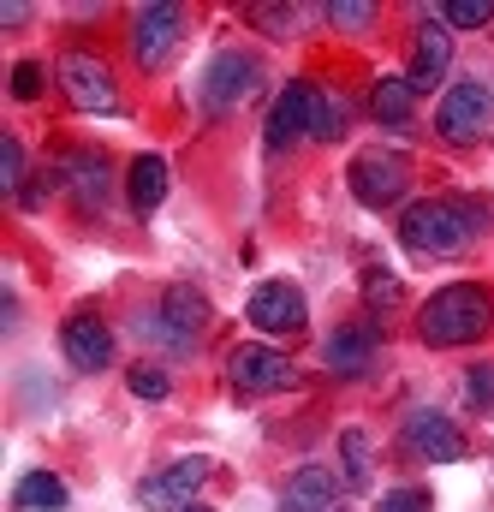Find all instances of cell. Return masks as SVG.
I'll return each instance as SVG.
<instances>
[{"label": "cell", "mask_w": 494, "mask_h": 512, "mask_svg": "<svg viewBox=\"0 0 494 512\" xmlns=\"http://www.w3.org/2000/svg\"><path fill=\"white\" fill-rule=\"evenodd\" d=\"M179 36H185V12H179V6H143V12L131 18V60H137L143 72H161V66L173 60Z\"/></svg>", "instance_id": "cell-7"}, {"label": "cell", "mask_w": 494, "mask_h": 512, "mask_svg": "<svg viewBox=\"0 0 494 512\" xmlns=\"http://www.w3.org/2000/svg\"><path fill=\"white\" fill-rule=\"evenodd\" d=\"M42 78H48V72H42L36 60H18V66H12V96H18V102H36V96H42Z\"/></svg>", "instance_id": "cell-32"}, {"label": "cell", "mask_w": 494, "mask_h": 512, "mask_svg": "<svg viewBox=\"0 0 494 512\" xmlns=\"http://www.w3.org/2000/svg\"><path fill=\"white\" fill-rule=\"evenodd\" d=\"M203 328H209V298L197 286H167L161 304L137 322V334L155 340V346H167V352H191L203 340Z\"/></svg>", "instance_id": "cell-3"}, {"label": "cell", "mask_w": 494, "mask_h": 512, "mask_svg": "<svg viewBox=\"0 0 494 512\" xmlns=\"http://www.w3.org/2000/svg\"><path fill=\"white\" fill-rule=\"evenodd\" d=\"M494 328V298L489 286H471V280H453L441 286L423 310H417V340L423 346H471Z\"/></svg>", "instance_id": "cell-2"}, {"label": "cell", "mask_w": 494, "mask_h": 512, "mask_svg": "<svg viewBox=\"0 0 494 512\" xmlns=\"http://www.w3.org/2000/svg\"><path fill=\"white\" fill-rule=\"evenodd\" d=\"M54 173H60V179L72 185V197H78V209H84V215L108 203V161H102V155L78 149V155H66V161H60Z\"/></svg>", "instance_id": "cell-17"}, {"label": "cell", "mask_w": 494, "mask_h": 512, "mask_svg": "<svg viewBox=\"0 0 494 512\" xmlns=\"http://www.w3.org/2000/svg\"><path fill=\"white\" fill-rule=\"evenodd\" d=\"M185 512H209V507H185Z\"/></svg>", "instance_id": "cell-33"}, {"label": "cell", "mask_w": 494, "mask_h": 512, "mask_svg": "<svg viewBox=\"0 0 494 512\" xmlns=\"http://www.w3.org/2000/svg\"><path fill=\"white\" fill-rule=\"evenodd\" d=\"M375 512H435V495H429V489H417V483H411V489H387Z\"/></svg>", "instance_id": "cell-28"}, {"label": "cell", "mask_w": 494, "mask_h": 512, "mask_svg": "<svg viewBox=\"0 0 494 512\" xmlns=\"http://www.w3.org/2000/svg\"><path fill=\"white\" fill-rule=\"evenodd\" d=\"M441 18L459 24V30H483V24H494V0H447Z\"/></svg>", "instance_id": "cell-24"}, {"label": "cell", "mask_w": 494, "mask_h": 512, "mask_svg": "<svg viewBox=\"0 0 494 512\" xmlns=\"http://www.w3.org/2000/svg\"><path fill=\"white\" fill-rule=\"evenodd\" d=\"M477 233H483V209L453 197H423L399 215V245L411 256H459L477 245Z\"/></svg>", "instance_id": "cell-1"}, {"label": "cell", "mask_w": 494, "mask_h": 512, "mask_svg": "<svg viewBox=\"0 0 494 512\" xmlns=\"http://www.w3.org/2000/svg\"><path fill=\"white\" fill-rule=\"evenodd\" d=\"M405 447H411L417 459H429V465H459V459H465V435L453 429V417H441V411H429V405H417V411L405 417Z\"/></svg>", "instance_id": "cell-12"}, {"label": "cell", "mask_w": 494, "mask_h": 512, "mask_svg": "<svg viewBox=\"0 0 494 512\" xmlns=\"http://www.w3.org/2000/svg\"><path fill=\"white\" fill-rule=\"evenodd\" d=\"M60 352H66L72 370L96 376V370L114 364V334H108V322H96V316H72V322L60 328Z\"/></svg>", "instance_id": "cell-14"}, {"label": "cell", "mask_w": 494, "mask_h": 512, "mask_svg": "<svg viewBox=\"0 0 494 512\" xmlns=\"http://www.w3.org/2000/svg\"><path fill=\"white\" fill-rule=\"evenodd\" d=\"M60 90L78 114H120V90H114V72L90 54H66L60 60Z\"/></svg>", "instance_id": "cell-8"}, {"label": "cell", "mask_w": 494, "mask_h": 512, "mask_svg": "<svg viewBox=\"0 0 494 512\" xmlns=\"http://www.w3.org/2000/svg\"><path fill=\"white\" fill-rule=\"evenodd\" d=\"M364 298H370V310H393V304H399V280H393L387 268H370V274H364Z\"/></svg>", "instance_id": "cell-29"}, {"label": "cell", "mask_w": 494, "mask_h": 512, "mask_svg": "<svg viewBox=\"0 0 494 512\" xmlns=\"http://www.w3.org/2000/svg\"><path fill=\"white\" fill-rule=\"evenodd\" d=\"M346 126H352V108H346L340 96H322V90H316V114H310V137H316V143H340V137H346Z\"/></svg>", "instance_id": "cell-22"}, {"label": "cell", "mask_w": 494, "mask_h": 512, "mask_svg": "<svg viewBox=\"0 0 494 512\" xmlns=\"http://www.w3.org/2000/svg\"><path fill=\"white\" fill-rule=\"evenodd\" d=\"M256 84H262V66H256V54L221 48V54L203 66L197 102H203V114H233L239 102H250V96H256Z\"/></svg>", "instance_id": "cell-4"}, {"label": "cell", "mask_w": 494, "mask_h": 512, "mask_svg": "<svg viewBox=\"0 0 494 512\" xmlns=\"http://www.w3.org/2000/svg\"><path fill=\"white\" fill-rule=\"evenodd\" d=\"M447 66H453V36H447V24L423 18V24H417V54H411L405 84H411V90H435V84L447 78Z\"/></svg>", "instance_id": "cell-16"}, {"label": "cell", "mask_w": 494, "mask_h": 512, "mask_svg": "<svg viewBox=\"0 0 494 512\" xmlns=\"http://www.w3.org/2000/svg\"><path fill=\"white\" fill-rule=\"evenodd\" d=\"M250 24L256 30H274V36H292L298 30V12L292 6H250Z\"/></svg>", "instance_id": "cell-30"}, {"label": "cell", "mask_w": 494, "mask_h": 512, "mask_svg": "<svg viewBox=\"0 0 494 512\" xmlns=\"http://www.w3.org/2000/svg\"><path fill=\"white\" fill-rule=\"evenodd\" d=\"M125 197H131V215H155L161 197H167V161L161 155H137L131 173H125Z\"/></svg>", "instance_id": "cell-19"}, {"label": "cell", "mask_w": 494, "mask_h": 512, "mask_svg": "<svg viewBox=\"0 0 494 512\" xmlns=\"http://www.w3.org/2000/svg\"><path fill=\"white\" fill-rule=\"evenodd\" d=\"M0 185L18 197L24 191V143L18 137H0Z\"/></svg>", "instance_id": "cell-26"}, {"label": "cell", "mask_w": 494, "mask_h": 512, "mask_svg": "<svg viewBox=\"0 0 494 512\" xmlns=\"http://www.w3.org/2000/svg\"><path fill=\"white\" fill-rule=\"evenodd\" d=\"M125 387H131L137 399H167V393H173V382H167V370H155V364H137V370L125 376Z\"/></svg>", "instance_id": "cell-27"}, {"label": "cell", "mask_w": 494, "mask_h": 512, "mask_svg": "<svg viewBox=\"0 0 494 512\" xmlns=\"http://www.w3.org/2000/svg\"><path fill=\"white\" fill-rule=\"evenodd\" d=\"M328 24H334V30H370L375 6L370 0H334V6H328Z\"/></svg>", "instance_id": "cell-25"}, {"label": "cell", "mask_w": 494, "mask_h": 512, "mask_svg": "<svg viewBox=\"0 0 494 512\" xmlns=\"http://www.w3.org/2000/svg\"><path fill=\"white\" fill-rule=\"evenodd\" d=\"M334 489H340V477L328 465H304L280 489V512H334Z\"/></svg>", "instance_id": "cell-18"}, {"label": "cell", "mask_w": 494, "mask_h": 512, "mask_svg": "<svg viewBox=\"0 0 494 512\" xmlns=\"http://www.w3.org/2000/svg\"><path fill=\"white\" fill-rule=\"evenodd\" d=\"M209 459L203 453H191V459H179V465H167V471H155L143 489H137V507L143 512H185L191 507V495L209 483Z\"/></svg>", "instance_id": "cell-9"}, {"label": "cell", "mask_w": 494, "mask_h": 512, "mask_svg": "<svg viewBox=\"0 0 494 512\" xmlns=\"http://www.w3.org/2000/svg\"><path fill=\"white\" fill-rule=\"evenodd\" d=\"M340 459H346V489H370V435L364 429L340 435Z\"/></svg>", "instance_id": "cell-23"}, {"label": "cell", "mask_w": 494, "mask_h": 512, "mask_svg": "<svg viewBox=\"0 0 494 512\" xmlns=\"http://www.w3.org/2000/svg\"><path fill=\"white\" fill-rule=\"evenodd\" d=\"M411 102H417V90H411L405 78H381L370 90V114L381 126H405V120H411Z\"/></svg>", "instance_id": "cell-21"}, {"label": "cell", "mask_w": 494, "mask_h": 512, "mask_svg": "<svg viewBox=\"0 0 494 512\" xmlns=\"http://www.w3.org/2000/svg\"><path fill=\"white\" fill-rule=\"evenodd\" d=\"M227 382L239 387V393H286V387L298 382V370H292V358L274 352V346H233Z\"/></svg>", "instance_id": "cell-10"}, {"label": "cell", "mask_w": 494, "mask_h": 512, "mask_svg": "<svg viewBox=\"0 0 494 512\" xmlns=\"http://www.w3.org/2000/svg\"><path fill=\"white\" fill-rule=\"evenodd\" d=\"M310 114H316V84H304V78H292L280 96H274V108H268V149H292L298 137H310Z\"/></svg>", "instance_id": "cell-13"}, {"label": "cell", "mask_w": 494, "mask_h": 512, "mask_svg": "<svg viewBox=\"0 0 494 512\" xmlns=\"http://www.w3.org/2000/svg\"><path fill=\"white\" fill-rule=\"evenodd\" d=\"M465 399H471L477 411H494V364H471V376H465Z\"/></svg>", "instance_id": "cell-31"}, {"label": "cell", "mask_w": 494, "mask_h": 512, "mask_svg": "<svg viewBox=\"0 0 494 512\" xmlns=\"http://www.w3.org/2000/svg\"><path fill=\"white\" fill-rule=\"evenodd\" d=\"M66 483L54 477V471H24L18 477V489H12V507L18 512H66Z\"/></svg>", "instance_id": "cell-20"}, {"label": "cell", "mask_w": 494, "mask_h": 512, "mask_svg": "<svg viewBox=\"0 0 494 512\" xmlns=\"http://www.w3.org/2000/svg\"><path fill=\"white\" fill-rule=\"evenodd\" d=\"M489 114H494V90L483 78H459V84L441 96V108H435V131H441L447 143H477V137L489 131Z\"/></svg>", "instance_id": "cell-6"}, {"label": "cell", "mask_w": 494, "mask_h": 512, "mask_svg": "<svg viewBox=\"0 0 494 512\" xmlns=\"http://www.w3.org/2000/svg\"><path fill=\"white\" fill-rule=\"evenodd\" d=\"M245 316H250V328H262V334H298V328L310 322L304 292H298L292 280H262V286L250 292Z\"/></svg>", "instance_id": "cell-11"}, {"label": "cell", "mask_w": 494, "mask_h": 512, "mask_svg": "<svg viewBox=\"0 0 494 512\" xmlns=\"http://www.w3.org/2000/svg\"><path fill=\"white\" fill-rule=\"evenodd\" d=\"M375 346H381V328H375V322H346V328L328 334L322 364H328L334 376H364L375 364Z\"/></svg>", "instance_id": "cell-15"}, {"label": "cell", "mask_w": 494, "mask_h": 512, "mask_svg": "<svg viewBox=\"0 0 494 512\" xmlns=\"http://www.w3.org/2000/svg\"><path fill=\"white\" fill-rule=\"evenodd\" d=\"M346 179H352V197H358L364 209H393V203L411 191V161L393 155V149H364V155L346 167Z\"/></svg>", "instance_id": "cell-5"}]
</instances>
